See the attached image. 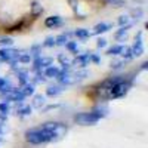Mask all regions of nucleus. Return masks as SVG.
I'll use <instances>...</instances> for the list:
<instances>
[{"instance_id": "f257e3e1", "label": "nucleus", "mask_w": 148, "mask_h": 148, "mask_svg": "<svg viewBox=\"0 0 148 148\" xmlns=\"http://www.w3.org/2000/svg\"><path fill=\"white\" fill-rule=\"evenodd\" d=\"M67 133V126L58 121H47L43 123L42 126L33 127L25 132V139L30 144L40 145L47 142H56L62 139Z\"/></svg>"}, {"instance_id": "f03ea898", "label": "nucleus", "mask_w": 148, "mask_h": 148, "mask_svg": "<svg viewBox=\"0 0 148 148\" xmlns=\"http://www.w3.org/2000/svg\"><path fill=\"white\" fill-rule=\"evenodd\" d=\"M132 88V79L127 76H114L104 80L98 86V96L101 99H117L125 96Z\"/></svg>"}, {"instance_id": "7ed1b4c3", "label": "nucleus", "mask_w": 148, "mask_h": 148, "mask_svg": "<svg viewBox=\"0 0 148 148\" xmlns=\"http://www.w3.org/2000/svg\"><path fill=\"white\" fill-rule=\"evenodd\" d=\"M74 120H76L79 125H83V126H92V125H96L98 121L101 120V117L95 114L93 111L90 113H79L74 116Z\"/></svg>"}, {"instance_id": "20e7f679", "label": "nucleus", "mask_w": 148, "mask_h": 148, "mask_svg": "<svg viewBox=\"0 0 148 148\" xmlns=\"http://www.w3.org/2000/svg\"><path fill=\"white\" fill-rule=\"evenodd\" d=\"M53 64V59L52 58H43V56H39V58H36L34 59V65H33V68L36 70V71H42V70H45V68H47V67H51Z\"/></svg>"}, {"instance_id": "39448f33", "label": "nucleus", "mask_w": 148, "mask_h": 148, "mask_svg": "<svg viewBox=\"0 0 148 148\" xmlns=\"http://www.w3.org/2000/svg\"><path fill=\"white\" fill-rule=\"evenodd\" d=\"M19 53L21 52L16 51V49H6L5 47V49L0 51V61H6V62H9V61H12V59H16Z\"/></svg>"}, {"instance_id": "423d86ee", "label": "nucleus", "mask_w": 148, "mask_h": 148, "mask_svg": "<svg viewBox=\"0 0 148 148\" xmlns=\"http://www.w3.org/2000/svg\"><path fill=\"white\" fill-rule=\"evenodd\" d=\"M89 62H90V53H82L73 61L71 65H76L79 68H84L86 65H89Z\"/></svg>"}, {"instance_id": "0eeeda50", "label": "nucleus", "mask_w": 148, "mask_h": 148, "mask_svg": "<svg viewBox=\"0 0 148 148\" xmlns=\"http://www.w3.org/2000/svg\"><path fill=\"white\" fill-rule=\"evenodd\" d=\"M132 49V55L133 56H141L142 53H144V45H142V33L139 31L138 33V36H136V43L133 45V47H130Z\"/></svg>"}, {"instance_id": "6e6552de", "label": "nucleus", "mask_w": 148, "mask_h": 148, "mask_svg": "<svg viewBox=\"0 0 148 148\" xmlns=\"http://www.w3.org/2000/svg\"><path fill=\"white\" fill-rule=\"evenodd\" d=\"M61 24H62V18L61 16H49V18H46V21H45V25L47 27V28H53V27H59Z\"/></svg>"}, {"instance_id": "1a4fd4ad", "label": "nucleus", "mask_w": 148, "mask_h": 148, "mask_svg": "<svg viewBox=\"0 0 148 148\" xmlns=\"http://www.w3.org/2000/svg\"><path fill=\"white\" fill-rule=\"evenodd\" d=\"M64 92V86L61 84H55V86H49L46 89V95L47 96H58Z\"/></svg>"}, {"instance_id": "9d476101", "label": "nucleus", "mask_w": 148, "mask_h": 148, "mask_svg": "<svg viewBox=\"0 0 148 148\" xmlns=\"http://www.w3.org/2000/svg\"><path fill=\"white\" fill-rule=\"evenodd\" d=\"M59 73H61V70H59L58 67H53V65L45 68V71H43V74H45L46 79H56Z\"/></svg>"}, {"instance_id": "9b49d317", "label": "nucleus", "mask_w": 148, "mask_h": 148, "mask_svg": "<svg viewBox=\"0 0 148 148\" xmlns=\"http://www.w3.org/2000/svg\"><path fill=\"white\" fill-rule=\"evenodd\" d=\"M88 76H89V71H88V70H80V71L73 73L74 83H77V82H82V80H84V79L88 77Z\"/></svg>"}, {"instance_id": "f8f14e48", "label": "nucleus", "mask_w": 148, "mask_h": 148, "mask_svg": "<svg viewBox=\"0 0 148 148\" xmlns=\"http://www.w3.org/2000/svg\"><path fill=\"white\" fill-rule=\"evenodd\" d=\"M16 77H18V82H19V84H21V86H22V84H25V83H28V80H30L28 73H27L25 70H18Z\"/></svg>"}, {"instance_id": "ddd939ff", "label": "nucleus", "mask_w": 148, "mask_h": 148, "mask_svg": "<svg viewBox=\"0 0 148 148\" xmlns=\"http://www.w3.org/2000/svg\"><path fill=\"white\" fill-rule=\"evenodd\" d=\"M33 108L30 105H19V108L16 110V116L19 117H25V116H30L31 114Z\"/></svg>"}, {"instance_id": "4468645a", "label": "nucleus", "mask_w": 148, "mask_h": 148, "mask_svg": "<svg viewBox=\"0 0 148 148\" xmlns=\"http://www.w3.org/2000/svg\"><path fill=\"white\" fill-rule=\"evenodd\" d=\"M46 104V98L43 95H36L33 99V107L31 108H42Z\"/></svg>"}, {"instance_id": "2eb2a0df", "label": "nucleus", "mask_w": 148, "mask_h": 148, "mask_svg": "<svg viewBox=\"0 0 148 148\" xmlns=\"http://www.w3.org/2000/svg\"><path fill=\"white\" fill-rule=\"evenodd\" d=\"M130 25H132V24H129V25H125V27H121V28L114 34V37H116L117 40H125V39H126V36H127V30L130 28Z\"/></svg>"}, {"instance_id": "dca6fc26", "label": "nucleus", "mask_w": 148, "mask_h": 148, "mask_svg": "<svg viewBox=\"0 0 148 148\" xmlns=\"http://www.w3.org/2000/svg\"><path fill=\"white\" fill-rule=\"evenodd\" d=\"M70 36H71V33H64V34L55 37V45H58V46H65V43H67L68 39H70Z\"/></svg>"}, {"instance_id": "f3484780", "label": "nucleus", "mask_w": 148, "mask_h": 148, "mask_svg": "<svg viewBox=\"0 0 148 148\" xmlns=\"http://www.w3.org/2000/svg\"><path fill=\"white\" fill-rule=\"evenodd\" d=\"M111 28L110 24H105V22H101V24H98V25H95L93 28V34H101V33H105Z\"/></svg>"}, {"instance_id": "a211bd4d", "label": "nucleus", "mask_w": 148, "mask_h": 148, "mask_svg": "<svg viewBox=\"0 0 148 148\" xmlns=\"http://www.w3.org/2000/svg\"><path fill=\"white\" fill-rule=\"evenodd\" d=\"M42 12H43V8L39 2H33L31 3V15L33 16H39L42 15Z\"/></svg>"}, {"instance_id": "6ab92c4d", "label": "nucleus", "mask_w": 148, "mask_h": 148, "mask_svg": "<svg viewBox=\"0 0 148 148\" xmlns=\"http://www.w3.org/2000/svg\"><path fill=\"white\" fill-rule=\"evenodd\" d=\"M21 92H22V95H24V96H30V95H33V93H34V86H33V84H30V83L22 84Z\"/></svg>"}, {"instance_id": "aec40b11", "label": "nucleus", "mask_w": 148, "mask_h": 148, "mask_svg": "<svg viewBox=\"0 0 148 148\" xmlns=\"http://www.w3.org/2000/svg\"><path fill=\"white\" fill-rule=\"evenodd\" d=\"M120 55L123 56V61H129V59L133 58V55H132V49H130L129 46H123V51H121Z\"/></svg>"}, {"instance_id": "412c9836", "label": "nucleus", "mask_w": 148, "mask_h": 148, "mask_svg": "<svg viewBox=\"0 0 148 148\" xmlns=\"http://www.w3.org/2000/svg\"><path fill=\"white\" fill-rule=\"evenodd\" d=\"M123 51V46L121 45H114V46H111L108 51H107V55H120Z\"/></svg>"}, {"instance_id": "4be33fe9", "label": "nucleus", "mask_w": 148, "mask_h": 148, "mask_svg": "<svg viewBox=\"0 0 148 148\" xmlns=\"http://www.w3.org/2000/svg\"><path fill=\"white\" fill-rule=\"evenodd\" d=\"M74 34H76V37H79V39H88V37L90 36V33L88 30H84V28H77L76 31H74Z\"/></svg>"}, {"instance_id": "5701e85b", "label": "nucleus", "mask_w": 148, "mask_h": 148, "mask_svg": "<svg viewBox=\"0 0 148 148\" xmlns=\"http://www.w3.org/2000/svg\"><path fill=\"white\" fill-rule=\"evenodd\" d=\"M16 61H18V62H21V64H30L31 56H30V53H19L18 58H16Z\"/></svg>"}, {"instance_id": "b1692460", "label": "nucleus", "mask_w": 148, "mask_h": 148, "mask_svg": "<svg viewBox=\"0 0 148 148\" xmlns=\"http://www.w3.org/2000/svg\"><path fill=\"white\" fill-rule=\"evenodd\" d=\"M30 56H31V58H33V56H34V58H39V56H40V46H39V45H34V46L30 49Z\"/></svg>"}, {"instance_id": "393cba45", "label": "nucleus", "mask_w": 148, "mask_h": 148, "mask_svg": "<svg viewBox=\"0 0 148 148\" xmlns=\"http://www.w3.org/2000/svg\"><path fill=\"white\" fill-rule=\"evenodd\" d=\"M117 22H119V25H120V27H125V25H129V24H130V22H129V16H127V15H121V16L119 18V21H117Z\"/></svg>"}, {"instance_id": "a878e982", "label": "nucleus", "mask_w": 148, "mask_h": 148, "mask_svg": "<svg viewBox=\"0 0 148 148\" xmlns=\"http://www.w3.org/2000/svg\"><path fill=\"white\" fill-rule=\"evenodd\" d=\"M65 46H67V49H68L70 52H76V53H77V51H79V47H77V43H76V42H67Z\"/></svg>"}, {"instance_id": "bb28decb", "label": "nucleus", "mask_w": 148, "mask_h": 148, "mask_svg": "<svg viewBox=\"0 0 148 148\" xmlns=\"http://www.w3.org/2000/svg\"><path fill=\"white\" fill-rule=\"evenodd\" d=\"M9 105H8V102H0V114L2 116H8V113H9Z\"/></svg>"}, {"instance_id": "cd10ccee", "label": "nucleus", "mask_w": 148, "mask_h": 148, "mask_svg": "<svg viewBox=\"0 0 148 148\" xmlns=\"http://www.w3.org/2000/svg\"><path fill=\"white\" fill-rule=\"evenodd\" d=\"M34 82H36V83H45V82H46V77H45V74H43L42 71H37L36 77H34Z\"/></svg>"}, {"instance_id": "c85d7f7f", "label": "nucleus", "mask_w": 148, "mask_h": 148, "mask_svg": "<svg viewBox=\"0 0 148 148\" xmlns=\"http://www.w3.org/2000/svg\"><path fill=\"white\" fill-rule=\"evenodd\" d=\"M43 46L45 47H53V46H56L55 45V37H47V39L43 42Z\"/></svg>"}, {"instance_id": "c756f323", "label": "nucleus", "mask_w": 148, "mask_h": 148, "mask_svg": "<svg viewBox=\"0 0 148 148\" xmlns=\"http://www.w3.org/2000/svg\"><path fill=\"white\" fill-rule=\"evenodd\" d=\"M108 5H113L114 8H123L125 6V2L123 0H107Z\"/></svg>"}, {"instance_id": "7c9ffc66", "label": "nucleus", "mask_w": 148, "mask_h": 148, "mask_svg": "<svg viewBox=\"0 0 148 148\" xmlns=\"http://www.w3.org/2000/svg\"><path fill=\"white\" fill-rule=\"evenodd\" d=\"M14 45V40L10 39V37H3V39H0V46H12Z\"/></svg>"}, {"instance_id": "2f4dec72", "label": "nucleus", "mask_w": 148, "mask_h": 148, "mask_svg": "<svg viewBox=\"0 0 148 148\" xmlns=\"http://www.w3.org/2000/svg\"><path fill=\"white\" fill-rule=\"evenodd\" d=\"M123 65H125V61H114V62H111V68L113 70H120Z\"/></svg>"}, {"instance_id": "473e14b6", "label": "nucleus", "mask_w": 148, "mask_h": 148, "mask_svg": "<svg viewBox=\"0 0 148 148\" xmlns=\"http://www.w3.org/2000/svg\"><path fill=\"white\" fill-rule=\"evenodd\" d=\"M68 3H70V6L74 12L79 10V0H68Z\"/></svg>"}, {"instance_id": "72a5a7b5", "label": "nucleus", "mask_w": 148, "mask_h": 148, "mask_svg": "<svg viewBox=\"0 0 148 148\" xmlns=\"http://www.w3.org/2000/svg\"><path fill=\"white\" fill-rule=\"evenodd\" d=\"M132 15L135 16V19H139V18L142 16V10H141V9H133V10H132Z\"/></svg>"}, {"instance_id": "f704fd0d", "label": "nucleus", "mask_w": 148, "mask_h": 148, "mask_svg": "<svg viewBox=\"0 0 148 148\" xmlns=\"http://www.w3.org/2000/svg\"><path fill=\"white\" fill-rule=\"evenodd\" d=\"M6 86H9V82L6 79H3V77H0V92H2Z\"/></svg>"}, {"instance_id": "c9c22d12", "label": "nucleus", "mask_w": 148, "mask_h": 148, "mask_svg": "<svg viewBox=\"0 0 148 148\" xmlns=\"http://www.w3.org/2000/svg\"><path fill=\"white\" fill-rule=\"evenodd\" d=\"M96 46L99 47V49H101V47H105V46H107V40H105V39H99V40H98V43H96Z\"/></svg>"}, {"instance_id": "e433bc0d", "label": "nucleus", "mask_w": 148, "mask_h": 148, "mask_svg": "<svg viewBox=\"0 0 148 148\" xmlns=\"http://www.w3.org/2000/svg\"><path fill=\"white\" fill-rule=\"evenodd\" d=\"M55 108H58V105L55 104V105H49V107H46L45 108V111H49V110H55Z\"/></svg>"}, {"instance_id": "4c0bfd02", "label": "nucleus", "mask_w": 148, "mask_h": 148, "mask_svg": "<svg viewBox=\"0 0 148 148\" xmlns=\"http://www.w3.org/2000/svg\"><path fill=\"white\" fill-rule=\"evenodd\" d=\"M147 67H148V62H142L141 64V70H147Z\"/></svg>"}]
</instances>
